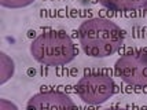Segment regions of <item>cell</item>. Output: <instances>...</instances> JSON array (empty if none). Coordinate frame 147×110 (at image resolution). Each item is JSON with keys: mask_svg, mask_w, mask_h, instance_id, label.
<instances>
[{"mask_svg": "<svg viewBox=\"0 0 147 110\" xmlns=\"http://www.w3.org/2000/svg\"><path fill=\"white\" fill-rule=\"evenodd\" d=\"M103 7L114 13H131L146 8L147 0H98Z\"/></svg>", "mask_w": 147, "mask_h": 110, "instance_id": "obj_6", "label": "cell"}, {"mask_svg": "<svg viewBox=\"0 0 147 110\" xmlns=\"http://www.w3.org/2000/svg\"><path fill=\"white\" fill-rule=\"evenodd\" d=\"M144 11H146V15H147V6H146V8H144Z\"/></svg>", "mask_w": 147, "mask_h": 110, "instance_id": "obj_11", "label": "cell"}, {"mask_svg": "<svg viewBox=\"0 0 147 110\" xmlns=\"http://www.w3.org/2000/svg\"><path fill=\"white\" fill-rule=\"evenodd\" d=\"M26 110H77V106L66 92L47 90L32 95Z\"/></svg>", "mask_w": 147, "mask_h": 110, "instance_id": "obj_5", "label": "cell"}, {"mask_svg": "<svg viewBox=\"0 0 147 110\" xmlns=\"http://www.w3.org/2000/svg\"><path fill=\"white\" fill-rule=\"evenodd\" d=\"M124 40V29L105 17L88 18L78 28V41L85 55L91 58L111 57L122 47Z\"/></svg>", "mask_w": 147, "mask_h": 110, "instance_id": "obj_1", "label": "cell"}, {"mask_svg": "<svg viewBox=\"0 0 147 110\" xmlns=\"http://www.w3.org/2000/svg\"><path fill=\"white\" fill-rule=\"evenodd\" d=\"M15 63L4 51H0V85H4L14 76Z\"/></svg>", "mask_w": 147, "mask_h": 110, "instance_id": "obj_7", "label": "cell"}, {"mask_svg": "<svg viewBox=\"0 0 147 110\" xmlns=\"http://www.w3.org/2000/svg\"><path fill=\"white\" fill-rule=\"evenodd\" d=\"M0 110H19L18 106L6 98H0Z\"/></svg>", "mask_w": 147, "mask_h": 110, "instance_id": "obj_9", "label": "cell"}, {"mask_svg": "<svg viewBox=\"0 0 147 110\" xmlns=\"http://www.w3.org/2000/svg\"><path fill=\"white\" fill-rule=\"evenodd\" d=\"M114 70L125 84L135 88H147V48L122 54L115 61Z\"/></svg>", "mask_w": 147, "mask_h": 110, "instance_id": "obj_4", "label": "cell"}, {"mask_svg": "<svg viewBox=\"0 0 147 110\" xmlns=\"http://www.w3.org/2000/svg\"><path fill=\"white\" fill-rule=\"evenodd\" d=\"M103 110H129V109H125V107H107V109Z\"/></svg>", "mask_w": 147, "mask_h": 110, "instance_id": "obj_10", "label": "cell"}, {"mask_svg": "<svg viewBox=\"0 0 147 110\" xmlns=\"http://www.w3.org/2000/svg\"><path fill=\"white\" fill-rule=\"evenodd\" d=\"M115 88V83L110 74L105 72H90L77 81L76 94L84 103L98 106L107 102L114 95Z\"/></svg>", "mask_w": 147, "mask_h": 110, "instance_id": "obj_3", "label": "cell"}, {"mask_svg": "<svg viewBox=\"0 0 147 110\" xmlns=\"http://www.w3.org/2000/svg\"><path fill=\"white\" fill-rule=\"evenodd\" d=\"M34 61L45 66H63L77 57V47L70 34L61 30H47L36 36L29 47Z\"/></svg>", "mask_w": 147, "mask_h": 110, "instance_id": "obj_2", "label": "cell"}, {"mask_svg": "<svg viewBox=\"0 0 147 110\" xmlns=\"http://www.w3.org/2000/svg\"><path fill=\"white\" fill-rule=\"evenodd\" d=\"M36 0H0V6L4 8H11V10H17V8H24L33 4Z\"/></svg>", "mask_w": 147, "mask_h": 110, "instance_id": "obj_8", "label": "cell"}]
</instances>
